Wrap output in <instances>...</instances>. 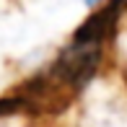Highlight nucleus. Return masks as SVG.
I'll list each match as a JSON object with an SVG mask.
<instances>
[{
	"label": "nucleus",
	"instance_id": "f257e3e1",
	"mask_svg": "<svg viewBox=\"0 0 127 127\" xmlns=\"http://www.w3.org/2000/svg\"><path fill=\"white\" fill-rule=\"evenodd\" d=\"M99 60H101L99 44L75 42L73 47H67L60 55V60L52 67V75L57 80H62L65 86H70V88H80L83 83H88L94 78L96 67H99Z\"/></svg>",
	"mask_w": 127,
	"mask_h": 127
},
{
	"label": "nucleus",
	"instance_id": "f03ea898",
	"mask_svg": "<svg viewBox=\"0 0 127 127\" xmlns=\"http://www.w3.org/2000/svg\"><path fill=\"white\" fill-rule=\"evenodd\" d=\"M127 0H109L101 10H96L88 21L75 31V42H91V44H101V39L114 29L119 13H122Z\"/></svg>",
	"mask_w": 127,
	"mask_h": 127
},
{
	"label": "nucleus",
	"instance_id": "7ed1b4c3",
	"mask_svg": "<svg viewBox=\"0 0 127 127\" xmlns=\"http://www.w3.org/2000/svg\"><path fill=\"white\" fill-rule=\"evenodd\" d=\"M29 106V101L24 96H10V99H0V114H10V112H18V109Z\"/></svg>",
	"mask_w": 127,
	"mask_h": 127
}]
</instances>
